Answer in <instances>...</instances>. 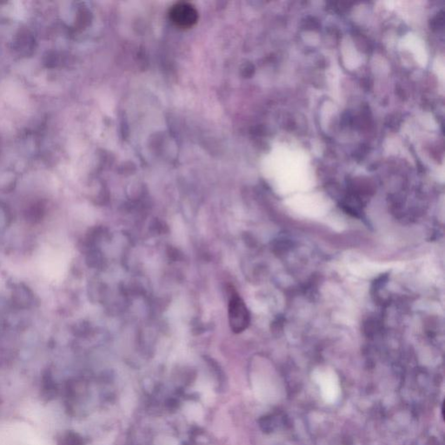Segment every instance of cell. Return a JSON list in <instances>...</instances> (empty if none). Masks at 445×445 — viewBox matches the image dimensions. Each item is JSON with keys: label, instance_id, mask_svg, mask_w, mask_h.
I'll list each match as a JSON object with an SVG mask.
<instances>
[{"label": "cell", "instance_id": "6da1fadb", "mask_svg": "<svg viewBox=\"0 0 445 445\" xmlns=\"http://www.w3.org/2000/svg\"><path fill=\"white\" fill-rule=\"evenodd\" d=\"M230 325L235 332H241L246 329L249 323V314L244 301L238 295L231 297L229 304Z\"/></svg>", "mask_w": 445, "mask_h": 445}, {"label": "cell", "instance_id": "7a4b0ae2", "mask_svg": "<svg viewBox=\"0 0 445 445\" xmlns=\"http://www.w3.org/2000/svg\"><path fill=\"white\" fill-rule=\"evenodd\" d=\"M170 18L173 23L182 28H189L196 23L198 12L192 6L187 3H179L170 10Z\"/></svg>", "mask_w": 445, "mask_h": 445}, {"label": "cell", "instance_id": "3957f363", "mask_svg": "<svg viewBox=\"0 0 445 445\" xmlns=\"http://www.w3.org/2000/svg\"><path fill=\"white\" fill-rule=\"evenodd\" d=\"M321 394L323 399L328 403H334L338 399L340 392V387L338 385V381L333 377H326L321 380L319 383Z\"/></svg>", "mask_w": 445, "mask_h": 445}, {"label": "cell", "instance_id": "277c9868", "mask_svg": "<svg viewBox=\"0 0 445 445\" xmlns=\"http://www.w3.org/2000/svg\"><path fill=\"white\" fill-rule=\"evenodd\" d=\"M184 413L190 419L199 421L203 417V410L199 403L193 402L187 403L184 405Z\"/></svg>", "mask_w": 445, "mask_h": 445}, {"label": "cell", "instance_id": "5b68a950", "mask_svg": "<svg viewBox=\"0 0 445 445\" xmlns=\"http://www.w3.org/2000/svg\"><path fill=\"white\" fill-rule=\"evenodd\" d=\"M43 393L45 395V397L48 399L52 398L55 394H57V386L55 385L50 377H46V383L43 385Z\"/></svg>", "mask_w": 445, "mask_h": 445}, {"label": "cell", "instance_id": "8992f818", "mask_svg": "<svg viewBox=\"0 0 445 445\" xmlns=\"http://www.w3.org/2000/svg\"><path fill=\"white\" fill-rule=\"evenodd\" d=\"M214 398H215V396H214V393L211 392L210 389H208L206 391H204V395H203V401H204V403H207V404H211L214 402Z\"/></svg>", "mask_w": 445, "mask_h": 445}, {"label": "cell", "instance_id": "52a82bcc", "mask_svg": "<svg viewBox=\"0 0 445 445\" xmlns=\"http://www.w3.org/2000/svg\"><path fill=\"white\" fill-rule=\"evenodd\" d=\"M164 445H178V442H177L176 440L170 438V439H168L167 441L165 442V444Z\"/></svg>", "mask_w": 445, "mask_h": 445}]
</instances>
